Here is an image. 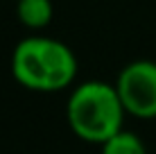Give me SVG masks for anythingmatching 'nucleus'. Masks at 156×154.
<instances>
[{"instance_id": "nucleus-1", "label": "nucleus", "mask_w": 156, "mask_h": 154, "mask_svg": "<svg viewBox=\"0 0 156 154\" xmlns=\"http://www.w3.org/2000/svg\"><path fill=\"white\" fill-rule=\"evenodd\" d=\"M16 84L34 93L66 91L77 79V57L63 41L30 34L16 43L9 61Z\"/></svg>"}, {"instance_id": "nucleus-2", "label": "nucleus", "mask_w": 156, "mask_h": 154, "mask_svg": "<svg viewBox=\"0 0 156 154\" xmlns=\"http://www.w3.org/2000/svg\"><path fill=\"white\" fill-rule=\"evenodd\" d=\"M127 111L118 95L115 84L86 79L75 84L66 102L68 127L79 141L102 145L125 129Z\"/></svg>"}, {"instance_id": "nucleus-3", "label": "nucleus", "mask_w": 156, "mask_h": 154, "mask_svg": "<svg viewBox=\"0 0 156 154\" xmlns=\"http://www.w3.org/2000/svg\"><path fill=\"white\" fill-rule=\"evenodd\" d=\"M115 88L127 116L149 120L156 118V61H129L115 77Z\"/></svg>"}, {"instance_id": "nucleus-4", "label": "nucleus", "mask_w": 156, "mask_h": 154, "mask_svg": "<svg viewBox=\"0 0 156 154\" xmlns=\"http://www.w3.org/2000/svg\"><path fill=\"white\" fill-rule=\"evenodd\" d=\"M16 18L25 30H45L55 18L52 0H16Z\"/></svg>"}, {"instance_id": "nucleus-5", "label": "nucleus", "mask_w": 156, "mask_h": 154, "mask_svg": "<svg viewBox=\"0 0 156 154\" xmlns=\"http://www.w3.org/2000/svg\"><path fill=\"white\" fill-rule=\"evenodd\" d=\"M100 152L102 154H147V147L138 134L122 129L115 136H111L106 143H102Z\"/></svg>"}]
</instances>
